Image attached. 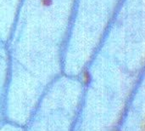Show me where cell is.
<instances>
[{"label": "cell", "instance_id": "obj_2", "mask_svg": "<svg viewBox=\"0 0 145 131\" xmlns=\"http://www.w3.org/2000/svg\"><path fill=\"white\" fill-rule=\"evenodd\" d=\"M144 131H145V124H144Z\"/></svg>", "mask_w": 145, "mask_h": 131}, {"label": "cell", "instance_id": "obj_1", "mask_svg": "<svg viewBox=\"0 0 145 131\" xmlns=\"http://www.w3.org/2000/svg\"><path fill=\"white\" fill-rule=\"evenodd\" d=\"M74 3L20 0L8 39L19 74L57 68L59 50L70 33Z\"/></svg>", "mask_w": 145, "mask_h": 131}]
</instances>
